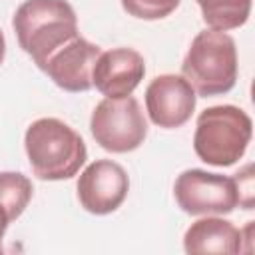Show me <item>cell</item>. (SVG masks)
<instances>
[{
	"instance_id": "cell-1",
	"label": "cell",
	"mask_w": 255,
	"mask_h": 255,
	"mask_svg": "<svg viewBox=\"0 0 255 255\" xmlns=\"http://www.w3.org/2000/svg\"><path fill=\"white\" fill-rule=\"evenodd\" d=\"M28 163L38 179L64 181L74 177L88 159L82 135L58 118H40L24 133Z\"/></svg>"
},
{
	"instance_id": "cell-2",
	"label": "cell",
	"mask_w": 255,
	"mask_h": 255,
	"mask_svg": "<svg viewBox=\"0 0 255 255\" xmlns=\"http://www.w3.org/2000/svg\"><path fill=\"white\" fill-rule=\"evenodd\" d=\"M12 28L20 48L42 70L46 60L78 36V16L66 0H24L14 16Z\"/></svg>"
},
{
	"instance_id": "cell-3",
	"label": "cell",
	"mask_w": 255,
	"mask_h": 255,
	"mask_svg": "<svg viewBox=\"0 0 255 255\" xmlns=\"http://www.w3.org/2000/svg\"><path fill=\"white\" fill-rule=\"evenodd\" d=\"M251 135L253 122L245 110L231 104L211 106L197 116L193 149L203 163L229 167L245 155Z\"/></svg>"
},
{
	"instance_id": "cell-4",
	"label": "cell",
	"mask_w": 255,
	"mask_h": 255,
	"mask_svg": "<svg viewBox=\"0 0 255 255\" xmlns=\"http://www.w3.org/2000/svg\"><path fill=\"white\" fill-rule=\"evenodd\" d=\"M235 40L221 30H201L181 62V76L201 98L221 96L237 82Z\"/></svg>"
},
{
	"instance_id": "cell-5",
	"label": "cell",
	"mask_w": 255,
	"mask_h": 255,
	"mask_svg": "<svg viewBox=\"0 0 255 255\" xmlns=\"http://www.w3.org/2000/svg\"><path fill=\"white\" fill-rule=\"evenodd\" d=\"M90 131L102 149L128 153L143 143L147 135V120L133 96L104 98L92 112Z\"/></svg>"
},
{
	"instance_id": "cell-6",
	"label": "cell",
	"mask_w": 255,
	"mask_h": 255,
	"mask_svg": "<svg viewBox=\"0 0 255 255\" xmlns=\"http://www.w3.org/2000/svg\"><path fill=\"white\" fill-rule=\"evenodd\" d=\"M173 197L187 215H227L241 205L237 179L205 169L181 171L173 183Z\"/></svg>"
},
{
	"instance_id": "cell-7",
	"label": "cell",
	"mask_w": 255,
	"mask_h": 255,
	"mask_svg": "<svg viewBox=\"0 0 255 255\" xmlns=\"http://www.w3.org/2000/svg\"><path fill=\"white\" fill-rule=\"evenodd\" d=\"M76 189L78 201L88 213L108 215L126 201L129 177L118 161L96 159L80 173Z\"/></svg>"
},
{
	"instance_id": "cell-8",
	"label": "cell",
	"mask_w": 255,
	"mask_h": 255,
	"mask_svg": "<svg viewBox=\"0 0 255 255\" xmlns=\"http://www.w3.org/2000/svg\"><path fill=\"white\" fill-rule=\"evenodd\" d=\"M195 90L177 74H159L145 88V110L157 128L177 129L185 126L195 110Z\"/></svg>"
},
{
	"instance_id": "cell-9",
	"label": "cell",
	"mask_w": 255,
	"mask_h": 255,
	"mask_svg": "<svg viewBox=\"0 0 255 255\" xmlns=\"http://www.w3.org/2000/svg\"><path fill=\"white\" fill-rule=\"evenodd\" d=\"M100 46L86 40L82 34L74 36L58 48L42 66V72L62 90L80 94L92 86V70L100 56Z\"/></svg>"
},
{
	"instance_id": "cell-10",
	"label": "cell",
	"mask_w": 255,
	"mask_h": 255,
	"mask_svg": "<svg viewBox=\"0 0 255 255\" xmlns=\"http://www.w3.org/2000/svg\"><path fill=\"white\" fill-rule=\"evenodd\" d=\"M145 76V60L133 48H112L100 52L94 70L92 86L106 98H126Z\"/></svg>"
},
{
	"instance_id": "cell-11",
	"label": "cell",
	"mask_w": 255,
	"mask_h": 255,
	"mask_svg": "<svg viewBox=\"0 0 255 255\" xmlns=\"http://www.w3.org/2000/svg\"><path fill=\"white\" fill-rule=\"evenodd\" d=\"M241 241L243 233L231 221L217 215H203V219H197L187 227L183 249L189 255H235L243 249Z\"/></svg>"
},
{
	"instance_id": "cell-12",
	"label": "cell",
	"mask_w": 255,
	"mask_h": 255,
	"mask_svg": "<svg viewBox=\"0 0 255 255\" xmlns=\"http://www.w3.org/2000/svg\"><path fill=\"white\" fill-rule=\"evenodd\" d=\"M211 30H233L249 20L253 0H195Z\"/></svg>"
},
{
	"instance_id": "cell-13",
	"label": "cell",
	"mask_w": 255,
	"mask_h": 255,
	"mask_svg": "<svg viewBox=\"0 0 255 255\" xmlns=\"http://www.w3.org/2000/svg\"><path fill=\"white\" fill-rule=\"evenodd\" d=\"M34 195L32 181L20 171H0V205L10 221L18 219Z\"/></svg>"
},
{
	"instance_id": "cell-14",
	"label": "cell",
	"mask_w": 255,
	"mask_h": 255,
	"mask_svg": "<svg viewBox=\"0 0 255 255\" xmlns=\"http://www.w3.org/2000/svg\"><path fill=\"white\" fill-rule=\"evenodd\" d=\"M179 0H122V8L137 20H161L167 18Z\"/></svg>"
},
{
	"instance_id": "cell-15",
	"label": "cell",
	"mask_w": 255,
	"mask_h": 255,
	"mask_svg": "<svg viewBox=\"0 0 255 255\" xmlns=\"http://www.w3.org/2000/svg\"><path fill=\"white\" fill-rule=\"evenodd\" d=\"M10 223L12 221H10L8 213H6V209L0 205V253H2V239H4V233H6V229H8Z\"/></svg>"
},
{
	"instance_id": "cell-16",
	"label": "cell",
	"mask_w": 255,
	"mask_h": 255,
	"mask_svg": "<svg viewBox=\"0 0 255 255\" xmlns=\"http://www.w3.org/2000/svg\"><path fill=\"white\" fill-rule=\"evenodd\" d=\"M4 56H6V38H4L2 30H0V66L4 62Z\"/></svg>"
}]
</instances>
